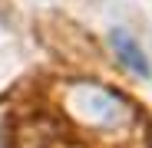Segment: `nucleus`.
Listing matches in <instances>:
<instances>
[{
  "mask_svg": "<svg viewBox=\"0 0 152 148\" xmlns=\"http://www.w3.org/2000/svg\"><path fill=\"white\" fill-rule=\"evenodd\" d=\"M63 109L86 129H103V132H116L122 125L132 122V105L126 99L106 86L96 82H69L63 89Z\"/></svg>",
  "mask_w": 152,
  "mask_h": 148,
  "instance_id": "obj_1",
  "label": "nucleus"
},
{
  "mask_svg": "<svg viewBox=\"0 0 152 148\" xmlns=\"http://www.w3.org/2000/svg\"><path fill=\"white\" fill-rule=\"evenodd\" d=\"M13 148H80L60 125L46 118H30L17 129V142Z\"/></svg>",
  "mask_w": 152,
  "mask_h": 148,
  "instance_id": "obj_2",
  "label": "nucleus"
},
{
  "mask_svg": "<svg viewBox=\"0 0 152 148\" xmlns=\"http://www.w3.org/2000/svg\"><path fill=\"white\" fill-rule=\"evenodd\" d=\"M109 43H113V49H116V59L129 69V72H136V76H152V66H149V59H145V53H142V46L126 33V30H113L109 33Z\"/></svg>",
  "mask_w": 152,
  "mask_h": 148,
  "instance_id": "obj_3",
  "label": "nucleus"
}]
</instances>
